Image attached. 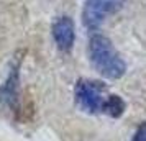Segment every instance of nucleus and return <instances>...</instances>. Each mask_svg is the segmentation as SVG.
Masks as SVG:
<instances>
[{
  "instance_id": "f03ea898",
  "label": "nucleus",
  "mask_w": 146,
  "mask_h": 141,
  "mask_svg": "<svg viewBox=\"0 0 146 141\" xmlns=\"http://www.w3.org/2000/svg\"><path fill=\"white\" fill-rule=\"evenodd\" d=\"M76 102L87 113H107L112 94L104 82L92 79H80L74 89Z\"/></svg>"
},
{
  "instance_id": "423d86ee",
  "label": "nucleus",
  "mask_w": 146,
  "mask_h": 141,
  "mask_svg": "<svg viewBox=\"0 0 146 141\" xmlns=\"http://www.w3.org/2000/svg\"><path fill=\"white\" fill-rule=\"evenodd\" d=\"M131 141H146V121H143L133 134Z\"/></svg>"
},
{
  "instance_id": "20e7f679",
  "label": "nucleus",
  "mask_w": 146,
  "mask_h": 141,
  "mask_svg": "<svg viewBox=\"0 0 146 141\" xmlns=\"http://www.w3.org/2000/svg\"><path fill=\"white\" fill-rule=\"evenodd\" d=\"M51 31H53L56 46L59 48L61 51L69 53L74 46V41H76V26H74L72 18H69V17L56 18L53 26H51Z\"/></svg>"
},
{
  "instance_id": "7ed1b4c3",
  "label": "nucleus",
  "mask_w": 146,
  "mask_h": 141,
  "mask_svg": "<svg viewBox=\"0 0 146 141\" xmlns=\"http://www.w3.org/2000/svg\"><path fill=\"white\" fill-rule=\"evenodd\" d=\"M125 0H86L82 23L89 30H97L104 21L123 7Z\"/></svg>"
},
{
  "instance_id": "39448f33",
  "label": "nucleus",
  "mask_w": 146,
  "mask_h": 141,
  "mask_svg": "<svg viewBox=\"0 0 146 141\" xmlns=\"http://www.w3.org/2000/svg\"><path fill=\"white\" fill-rule=\"evenodd\" d=\"M18 82H20V61H17L12 66L7 81L0 85V103L13 107L18 95Z\"/></svg>"
},
{
  "instance_id": "f257e3e1",
  "label": "nucleus",
  "mask_w": 146,
  "mask_h": 141,
  "mask_svg": "<svg viewBox=\"0 0 146 141\" xmlns=\"http://www.w3.org/2000/svg\"><path fill=\"white\" fill-rule=\"evenodd\" d=\"M89 59L95 71L105 79L117 81L126 72V62L115 49L110 38L105 34L95 33L89 41Z\"/></svg>"
}]
</instances>
